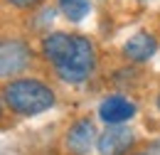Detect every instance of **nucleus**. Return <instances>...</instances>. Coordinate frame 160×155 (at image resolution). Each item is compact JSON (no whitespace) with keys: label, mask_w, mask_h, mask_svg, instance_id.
<instances>
[{"label":"nucleus","mask_w":160,"mask_h":155,"mask_svg":"<svg viewBox=\"0 0 160 155\" xmlns=\"http://www.w3.org/2000/svg\"><path fill=\"white\" fill-rule=\"evenodd\" d=\"M57 5L69 22H81L91 10V0H57Z\"/></svg>","instance_id":"9"},{"label":"nucleus","mask_w":160,"mask_h":155,"mask_svg":"<svg viewBox=\"0 0 160 155\" xmlns=\"http://www.w3.org/2000/svg\"><path fill=\"white\" fill-rule=\"evenodd\" d=\"M136 116V103L126 96H106L99 106V118L106 123V126H118V123H126Z\"/></svg>","instance_id":"5"},{"label":"nucleus","mask_w":160,"mask_h":155,"mask_svg":"<svg viewBox=\"0 0 160 155\" xmlns=\"http://www.w3.org/2000/svg\"><path fill=\"white\" fill-rule=\"evenodd\" d=\"M155 49H158V42L153 35H148V32H138V35H133V37L126 42V47H123V54L131 59V62H148V59L155 54Z\"/></svg>","instance_id":"8"},{"label":"nucleus","mask_w":160,"mask_h":155,"mask_svg":"<svg viewBox=\"0 0 160 155\" xmlns=\"http://www.w3.org/2000/svg\"><path fill=\"white\" fill-rule=\"evenodd\" d=\"M96 140H99V138H96L94 123H91L89 118H81V121H77V123L69 128V133H67V150L72 155H86L94 148Z\"/></svg>","instance_id":"6"},{"label":"nucleus","mask_w":160,"mask_h":155,"mask_svg":"<svg viewBox=\"0 0 160 155\" xmlns=\"http://www.w3.org/2000/svg\"><path fill=\"white\" fill-rule=\"evenodd\" d=\"M96 67V49L86 37L74 39V49L69 52V57L57 67V74L67 84H81Z\"/></svg>","instance_id":"2"},{"label":"nucleus","mask_w":160,"mask_h":155,"mask_svg":"<svg viewBox=\"0 0 160 155\" xmlns=\"http://www.w3.org/2000/svg\"><path fill=\"white\" fill-rule=\"evenodd\" d=\"M158 108H160V96H158Z\"/></svg>","instance_id":"13"},{"label":"nucleus","mask_w":160,"mask_h":155,"mask_svg":"<svg viewBox=\"0 0 160 155\" xmlns=\"http://www.w3.org/2000/svg\"><path fill=\"white\" fill-rule=\"evenodd\" d=\"M5 103L20 116H37L54 106V91L37 79H18L5 86Z\"/></svg>","instance_id":"1"},{"label":"nucleus","mask_w":160,"mask_h":155,"mask_svg":"<svg viewBox=\"0 0 160 155\" xmlns=\"http://www.w3.org/2000/svg\"><path fill=\"white\" fill-rule=\"evenodd\" d=\"M145 153L148 155H160V140H153V143L145 148Z\"/></svg>","instance_id":"11"},{"label":"nucleus","mask_w":160,"mask_h":155,"mask_svg":"<svg viewBox=\"0 0 160 155\" xmlns=\"http://www.w3.org/2000/svg\"><path fill=\"white\" fill-rule=\"evenodd\" d=\"M133 145V133L131 128H126L123 123L118 126H108L96 140L99 155H126Z\"/></svg>","instance_id":"4"},{"label":"nucleus","mask_w":160,"mask_h":155,"mask_svg":"<svg viewBox=\"0 0 160 155\" xmlns=\"http://www.w3.org/2000/svg\"><path fill=\"white\" fill-rule=\"evenodd\" d=\"M12 8H20V10H27V8H35V5H40L42 0H8Z\"/></svg>","instance_id":"10"},{"label":"nucleus","mask_w":160,"mask_h":155,"mask_svg":"<svg viewBox=\"0 0 160 155\" xmlns=\"http://www.w3.org/2000/svg\"><path fill=\"white\" fill-rule=\"evenodd\" d=\"M32 59V52L25 42H0V77H12L22 72Z\"/></svg>","instance_id":"3"},{"label":"nucleus","mask_w":160,"mask_h":155,"mask_svg":"<svg viewBox=\"0 0 160 155\" xmlns=\"http://www.w3.org/2000/svg\"><path fill=\"white\" fill-rule=\"evenodd\" d=\"M138 155H148V153H138Z\"/></svg>","instance_id":"14"},{"label":"nucleus","mask_w":160,"mask_h":155,"mask_svg":"<svg viewBox=\"0 0 160 155\" xmlns=\"http://www.w3.org/2000/svg\"><path fill=\"white\" fill-rule=\"evenodd\" d=\"M74 39H77L74 35H67V32H52V35H47V37L42 39V52H44V57L52 62L54 69L74 49Z\"/></svg>","instance_id":"7"},{"label":"nucleus","mask_w":160,"mask_h":155,"mask_svg":"<svg viewBox=\"0 0 160 155\" xmlns=\"http://www.w3.org/2000/svg\"><path fill=\"white\" fill-rule=\"evenodd\" d=\"M2 101H5V96H0V113H2Z\"/></svg>","instance_id":"12"}]
</instances>
